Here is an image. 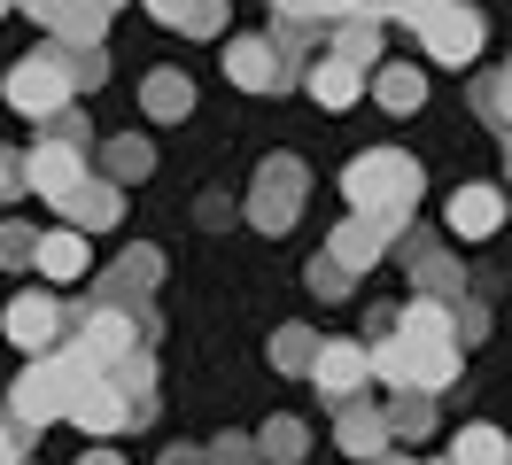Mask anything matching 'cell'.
<instances>
[{"label": "cell", "instance_id": "obj_40", "mask_svg": "<svg viewBox=\"0 0 512 465\" xmlns=\"http://www.w3.org/2000/svg\"><path fill=\"white\" fill-rule=\"evenodd\" d=\"M63 8L70 0H16V16H32V24H47V31L63 24Z\"/></svg>", "mask_w": 512, "mask_h": 465}, {"label": "cell", "instance_id": "obj_21", "mask_svg": "<svg viewBox=\"0 0 512 465\" xmlns=\"http://www.w3.org/2000/svg\"><path fill=\"white\" fill-rule=\"evenodd\" d=\"M381 419H388L396 442H427V434H435V396H419V388H388Z\"/></svg>", "mask_w": 512, "mask_h": 465}, {"label": "cell", "instance_id": "obj_36", "mask_svg": "<svg viewBox=\"0 0 512 465\" xmlns=\"http://www.w3.org/2000/svg\"><path fill=\"white\" fill-rule=\"evenodd\" d=\"M202 458H210V465H264V458H256V434H218Z\"/></svg>", "mask_w": 512, "mask_h": 465}, {"label": "cell", "instance_id": "obj_49", "mask_svg": "<svg viewBox=\"0 0 512 465\" xmlns=\"http://www.w3.org/2000/svg\"><path fill=\"white\" fill-rule=\"evenodd\" d=\"M8 8H16V0H0V16H8Z\"/></svg>", "mask_w": 512, "mask_h": 465}, {"label": "cell", "instance_id": "obj_6", "mask_svg": "<svg viewBox=\"0 0 512 465\" xmlns=\"http://www.w3.org/2000/svg\"><path fill=\"white\" fill-rule=\"evenodd\" d=\"M388 256H404V272H412L419 295H435V303H458V295H466V264H458V256H450V248L435 241L419 217L404 225V241L388 248Z\"/></svg>", "mask_w": 512, "mask_h": 465}, {"label": "cell", "instance_id": "obj_41", "mask_svg": "<svg viewBox=\"0 0 512 465\" xmlns=\"http://www.w3.org/2000/svg\"><path fill=\"white\" fill-rule=\"evenodd\" d=\"M16 194H24V163H16V155H0V202H16Z\"/></svg>", "mask_w": 512, "mask_h": 465}, {"label": "cell", "instance_id": "obj_23", "mask_svg": "<svg viewBox=\"0 0 512 465\" xmlns=\"http://www.w3.org/2000/svg\"><path fill=\"white\" fill-rule=\"evenodd\" d=\"M148 171H156V148H148L140 132H117V140L101 148V179H117V186H140Z\"/></svg>", "mask_w": 512, "mask_h": 465}, {"label": "cell", "instance_id": "obj_47", "mask_svg": "<svg viewBox=\"0 0 512 465\" xmlns=\"http://www.w3.org/2000/svg\"><path fill=\"white\" fill-rule=\"evenodd\" d=\"M94 8H125V0H94Z\"/></svg>", "mask_w": 512, "mask_h": 465}, {"label": "cell", "instance_id": "obj_14", "mask_svg": "<svg viewBox=\"0 0 512 465\" xmlns=\"http://www.w3.org/2000/svg\"><path fill=\"white\" fill-rule=\"evenodd\" d=\"M0 326H8V341H16V349H32V357H39V349H55V341H63L70 310L55 303V295H16Z\"/></svg>", "mask_w": 512, "mask_h": 465}, {"label": "cell", "instance_id": "obj_50", "mask_svg": "<svg viewBox=\"0 0 512 465\" xmlns=\"http://www.w3.org/2000/svg\"><path fill=\"white\" fill-rule=\"evenodd\" d=\"M427 465H450V458H427Z\"/></svg>", "mask_w": 512, "mask_h": 465}, {"label": "cell", "instance_id": "obj_44", "mask_svg": "<svg viewBox=\"0 0 512 465\" xmlns=\"http://www.w3.org/2000/svg\"><path fill=\"white\" fill-rule=\"evenodd\" d=\"M373 465H412V458H404V450H396V442H388V450H381V458H373Z\"/></svg>", "mask_w": 512, "mask_h": 465}, {"label": "cell", "instance_id": "obj_3", "mask_svg": "<svg viewBox=\"0 0 512 465\" xmlns=\"http://www.w3.org/2000/svg\"><path fill=\"white\" fill-rule=\"evenodd\" d=\"M0 93H8V109L16 117H32V124H47L55 109H70V55L47 39V47H32L24 62H8V78H0Z\"/></svg>", "mask_w": 512, "mask_h": 465}, {"label": "cell", "instance_id": "obj_42", "mask_svg": "<svg viewBox=\"0 0 512 465\" xmlns=\"http://www.w3.org/2000/svg\"><path fill=\"white\" fill-rule=\"evenodd\" d=\"M156 465H210V458H202V450H194V442H179V450H163Z\"/></svg>", "mask_w": 512, "mask_h": 465}, {"label": "cell", "instance_id": "obj_13", "mask_svg": "<svg viewBox=\"0 0 512 465\" xmlns=\"http://www.w3.org/2000/svg\"><path fill=\"white\" fill-rule=\"evenodd\" d=\"M55 210H63V225H78V233H109V225L125 217V186H117V179H101V171H86V179L70 186Z\"/></svg>", "mask_w": 512, "mask_h": 465}, {"label": "cell", "instance_id": "obj_9", "mask_svg": "<svg viewBox=\"0 0 512 465\" xmlns=\"http://www.w3.org/2000/svg\"><path fill=\"white\" fill-rule=\"evenodd\" d=\"M303 380H311L334 411H342V403H357L365 388H373V372H365V341H319V357H311V372H303Z\"/></svg>", "mask_w": 512, "mask_h": 465}, {"label": "cell", "instance_id": "obj_4", "mask_svg": "<svg viewBox=\"0 0 512 465\" xmlns=\"http://www.w3.org/2000/svg\"><path fill=\"white\" fill-rule=\"evenodd\" d=\"M303 194H311V171H303L295 155H264V163H256V179H249V202H241V217H249L256 233H295Z\"/></svg>", "mask_w": 512, "mask_h": 465}, {"label": "cell", "instance_id": "obj_11", "mask_svg": "<svg viewBox=\"0 0 512 465\" xmlns=\"http://www.w3.org/2000/svg\"><path fill=\"white\" fill-rule=\"evenodd\" d=\"M443 225L458 233V241H489V233H505V186H489V179L458 186V194L443 202Z\"/></svg>", "mask_w": 512, "mask_h": 465}, {"label": "cell", "instance_id": "obj_15", "mask_svg": "<svg viewBox=\"0 0 512 465\" xmlns=\"http://www.w3.org/2000/svg\"><path fill=\"white\" fill-rule=\"evenodd\" d=\"M334 442H342V450H350L357 465H373L388 450V442H396V434H388V419H381V403H342V411H334Z\"/></svg>", "mask_w": 512, "mask_h": 465}, {"label": "cell", "instance_id": "obj_26", "mask_svg": "<svg viewBox=\"0 0 512 465\" xmlns=\"http://www.w3.org/2000/svg\"><path fill=\"white\" fill-rule=\"evenodd\" d=\"M225 16H233L225 0H171V8H163V24L187 31V39H225Z\"/></svg>", "mask_w": 512, "mask_h": 465}, {"label": "cell", "instance_id": "obj_17", "mask_svg": "<svg viewBox=\"0 0 512 465\" xmlns=\"http://www.w3.org/2000/svg\"><path fill=\"white\" fill-rule=\"evenodd\" d=\"M295 86H311V101H319V109H357V101H365V70H357V62H342V55H319L303 78H295Z\"/></svg>", "mask_w": 512, "mask_h": 465}, {"label": "cell", "instance_id": "obj_39", "mask_svg": "<svg viewBox=\"0 0 512 465\" xmlns=\"http://www.w3.org/2000/svg\"><path fill=\"white\" fill-rule=\"evenodd\" d=\"M24 450H32V427H16V419L0 411V465H24Z\"/></svg>", "mask_w": 512, "mask_h": 465}, {"label": "cell", "instance_id": "obj_2", "mask_svg": "<svg viewBox=\"0 0 512 465\" xmlns=\"http://www.w3.org/2000/svg\"><path fill=\"white\" fill-rule=\"evenodd\" d=\"M419 194H427V171L404 148H365L342 171V202L350 210H419Z\"/></svg>", "mask_w": 512, "mask_h": 465}, {"label": "cell", "instance_id": "obj_7", "mask_svg": "<svg viewBox=\"0 0 512 465\" xmlns=\"http://www.w3.org/2000/svg\"><path fill=\"white\" fill-rule=\"evenodd\" d=\"M481 39H489V16H481V8H466V0H443V8L419 24V47L443 62V70H466V62L481 55Z\"/></svg>", "mask_w": 512, "mask_h": 465}, {"label": "cell", "instance_id": "obj_37", "mask_svg": "<svg viewBox=\"0 0 512 465\" xmlns=\"http://www.w3.org/2000/svg\"><path fill=\"white\" fill-rule=\"evenodd\" d=\"M47 140H70V148H86V140H94V124L78 117V109H55V117H47Z\"/></svg>", "mask_w": 512, "mask_h": 465}, {"label": "cell", "instance_id": "obj_20", "mask_svg": "<svg viewBox=\"0 0 512 465\" xmlns=\"http://www.w3.org/2000/svg\"><path fill=\"white\" fill-rule=\"evenodd\" d=\"M140 109H148L156 124L194 117V78L187 70H148V78H140Z\"/></svg>", "mask_w": 512, "mask_h": 465}, {"label": "cell", "instance_id": "obj_18", "mask_svg": "<svg viewBox=\"0 0 512 465\" xmlns=\"http://www.w3.org/2000/svg\"><path fill=\"white\" fill-rule=\"evenodd\" d=\"M70 419H78L86 434H101V442H109V434H125V388H117L109 372H94V380L78 388V403H70Z\"/></svg>", "mask_w": 512, "mask_h": 465}, {"label": "cell", "instance_id": "obj_27", "mask_svg": "<svg viewBox=\"0 0 512 465\" xmlns=\"http://www.w3.org/2000/svg\"><path fill=\"white\" fill-rule=\"evenodd\" d=\"M388 0H280V16H295V24H342V16H373L381 24Z\"/></svg>", "mask_w": 512, "mask_h": 465}, {"label": "cell", "instance_id": "obj_32", "mask_svg": "<svg viewBox=\"0 0 512 465\" xmlns=\"http://www.w3.org/2000/svg\"><path fill=\"white\" fill-rule=\"evenodd\" d=\"M450 334H458V349L489 341V295H474V287H466V295L450 303Z\"/></svg>", "mask_w": 512, "mask_h": 465}, {"label": "cell", "instance_id": "obj_48", "mask_svg": "<svg viewBox=\"0 0 512 465\" xmlns=\"http://www.w3.org/2000/svg\"><path fill=\"white\" fill-rule=\"evenodd\" d=\"M148 8H156V16H163V8H171V0H148Z\"/></svg>", "mask_w": 512, "mask_h": 465}, {"label": "cell", "instance_id": "obj_34", "mask_svg": "<svg viewBox=\"0 0 512 465\" xmlns=\"http://www.w3.org/2000/svg\"><path fill=\"white\" fill-rule=\"evenodd\" d=\"M63 55H70V86L78 93L109 86V47H63Z\"/></svg>", "mask_w": 512, "mask_h": 465}, {"label": "cell", "instance_id": "obj_28", "mask_svg": "<svg viewBox=\"0 0 512 465\" xmlns=\"http://www.w3.org/2000/svg\"><path fill=\"white\" fill-rule=\"evenodd\" d=\"M109 39V8H94V0H70L63 24H55V47H101Z\"/></svg>", "mask_w": 512, "mask_h": 465}, {"label": "cell", "instance_id": "obj_24", "mask_svg": "<svg viewBox=\"0 0 512 465\" xmlns=\"http://www.w3.org/2000/svg\"><path fill=\"white\" fill-rule=\"evenodd\" d=\"M443 458H450V465H505V458H512V434L474 419V427H458V442H450Z\"/></svg>", "mask_w": 512, "mask_h": 465}, {"label": "cell", "instance_id": "obj_38", "mask_svg": "<svg viewBox=\"0 0 512 465\" xmlns=\"http://www.w3.org/2000/svg\"><path fill=\"white\" fill-rule=\"evenodd\" d=\"M435 8H443V0H388V8H381V24H427V16H435Z\"/></svg>", "mask_w": 512, "mask_h": 465}, {"label": "cell", "instance_id": "obj_16", "mask_svg": "<svg viewBox=\"0 0 512 465\" xmlns=\"http://www.w3.org/2000/svg\"><path fill=\"white\" fill-rule=\"evenodd\" d=\"M365 93L381 101L388 117H412L419 101H427V70H419V62H373V70H365Z\"/></svg>", "mask_w": 512, "mask_h": 465}, {"label": "cell", "instance_id": "obj_8", "mask_svg": "<svg viewBox=\"0 0 512 465\" xmlns=\"http://www.w3.org/2000/svg\"><path fill=\"white\" fill-rule=\"evenodd\" d=\"M156 287H163V248L132 241L117 264H101L94 303H109V310H148V295H156Z\"/></svg>", "mask_w": 512, "mask_h": 465}, {"label": "cell", "instance_id": "obj_51", "mask_svg": "<svg viewBox=\"0 0 512 465\" xmlns=\"http://www.w3.org/2000/svg\"><path fill=\"white\" fill-rule=\"evenodd\" d=\"M505 465H512V458H505Z\"/></svg>", "mask_w": 512, "mask_h": 465}, {"label": "cell", "instance_id": "obj_10", "mask_svg": "<svg viewBox=\"0 0 512 465\" xmlns=\"http://www.w3.org/2000/svg\"><path fill=\"white\" fill-rule=\"evenodd\" d=\"M78 179H86V148H70V140H47V132H39L32 155H24V186H32L39 202H63Z\"/></svg>", "mask_w": 512, "mask_h": 465}, {"label": "cell", "instance_id": "obj_30", "mask_svg": "<svg viewBox=\"0 0 512 465\" xmlns=\"http://www.w3.org/2000/svg\"><path fill=\"white\" fill-rule=\"evenodd\" d=\"M319 357V326H280L272 334V372H311Z\"/></svg>", "mask_w": 512, "mask_h": 465}, {"label": "cell", "instance_id": "obj_35", "mask_svg": "<svg viewBox=\"0 0 512 465\" xmlns=\"http://www.w3.org/2000/svg\"><path fill=\"white\" fill-rule=\"evenodd\" d=\"M32 248H39V233L24 217H0V264H32Z\"/></svg>", "mask_w": 512, "mask_h": 465}, {"label": "cell", "instance_id": "obj_43", "mask_svg": "<svg viewBox=\"0 0 512 465\" xmlns=\"http://www.w3.org/2000/svg\"><path fill=\"white\" fill-rule=\"evenodd\" d=\"M78 465H125V450H86Z\"/></svg>", "mask_w": 512, "mask_h": 465}, {"label": "cell", "instance_id": "obj_29", "mask_svg": "<svg viewBox=\"0 0 512 465\" xmlns=\"http://www.w3.org/2000/svg\"><path fill=\"white\" fill-rule=\"evenodd\" d=\"M311 31H319V24H295V16H272V31H264L288 78H303V70H311Z\"/></svg>", "mask_w": 512, "mask_h": 465}, {"label": "cell", "instance_id": "obj_19", "mask_svg": "<svg viewBox=\"0 0 512 465\" xmlns=\"http://www.w3.org/2000/svg\"><path fill=\"white\" fill-rule=\"evenodd\" d=\"M32 264H39L47 279H70V287H78V279L94 272V248H86V233H78V225H63V233H39Z\"/></svg>", "mask_w": 512, "mask_h": 465}, {"label": "cell", "instance_id": "obj_22", "mask_svg": "<svg viewBox=\"0 0 512 465\" xmlns=\"http://www.w3.org/2000/svg\"><path fill=\"white\" fill-rule=\"evenodd\" d=\"M303 450H311V427H303L295 411H280V419L256 427V458L264 465H303Z\"/></svg>", "mask_w": 512, "mask_h": 465}, {"label": "cell", "instance_id": "obj_25", "mask_svg": "<svg viewBox=\"0 0 512 465\" xmlns=\"http://www.w3.org/2000/svg\"><path fill=\"white\" fill-rule=\"evenodd\" d=\"M326 55H342V62H357V70H373V62H381V24H373V16H342Z\"/></svg>", "mask_w": 512, "mask_h": 465}, {"label": "cell", "instance_id": "obj_1", "mask_svg": "<svg viewBox=\"0 0 512 465\" xmlns=\"http://www.w3.org/2000/svg\"><path fill=\"white\" fill-rule=\"evenodd\" d=\"M86 380H94V365L78 357V341H70V349H39L32 365L8 380V419H16V427H32V434L55 427V419H70V403H78Z\"/></svg>", "mask_w": 512, "mask_h": 465}, {"label": "cell", "instance_id": "obj_33", "mask_svg": "<svg viewBox=\"0 0 512 465\" xmlns=\"http://www.w3.org/2000/svg\"><path fill=\"white\" fill-rule=\"evenodd\" d=\"M303 287H311L319 303H350V287H357V279L342 272L334 256H311V264H303Z\"/></svg>", "mask_w": 512, "mask_h": 465}, {"label": "cell", "instance_id": "obj_12", "mask_svg": "<svg viewBox=\"0 0 512 465\" xmlns=\"http://www.w3.org/2000/svg\"><path fill=\"white\" fill-rule=\"evenodd\" d=\"M225 78L241 93H288L295 78L280 70V55H272V39H256V31H241V39H225Z\"/></svg>", "mask_w": 512, "mask_h": 465}, {"label": "cell", "instance_id": "obj_46", "mask_svg": "<svg viewBox=\"0 0 512 465\" xmlns=\"http://www.w3.org/2000/svg\"><path fill=\"white\" fill-rule=\"evenodd\" d=\"M505 93H512V55H505Z\"/></svg>", "mask_w": 512, "mask_h": 465}, {"label": "cell", "instance_id": "obj_5", "mask_svg": "<svg viewBox=\"0 0 512 465\" xmlns=\"http://www.w3.org/2000/svg\"><path fill=\"white\" fill-rule=\"evenodd\" d=\"M404 225H412V210H350L334 233H326V256H334L350 279H365V272L388 264V248L404 241Z\"/></svg>", "mask_w": 512, "mask_h": 465}, {"label": "cell", "instance_id": "obj_45", "mask_svg": "<svg viewBox=\"0 0 512 465\" xmlns=\"http://www.w3.org/2000/svg\"><path fill=\"white\" fill-rule=\"evenodd\" d=\"M505 179H512V132H505Z\"/></svg>", "mask_w": 512, "mask_h": 465}, {"label": "cell", "instance_id": "obj_31", "mask_svg": "<svg viewBox=\"0 0 512 465\" xmlns=\"http://www.w3.org/2000/svg\"><path fill=\"white\" fill-rule=\"evenodd\" d=\"M474 117L489 132H512V93H505V70H481L474 78Z\"/></svg>", "mask_w": 512, "mask_h": 465}]
</instances>
